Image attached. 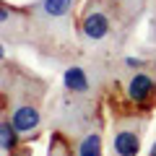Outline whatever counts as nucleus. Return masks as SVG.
<instances>
[{
    "label": "nucleus",
    "instance_id": "obj_11",
    "mask_svg": "<svg viewBox=\"0 0 156 156\" xmlns=\"http://www.w3.org/2000/svg\"><path fill=\"white\" fill-rule=\"evenodd\" d=\"M125 65H128V68H135V70H140V68H143V60H140V57H125Z\"/></svg>",
    "mask_w": 156,
    "mask_h": 156
},
{
    "label": "nucleus",
    "instance_id": "obj_9",
    "mask_svg": "<svg viewBox=\"0 0 156 156\" xmlns=\"http://www.w3.org/2000/svg\"><path fill=\"white\" fill-rule=\"evenodd\" d=\"M47 156H76V148H73V143H70L62 133H52Z\"/></svg>",
    "mask_w": 156,
    "mask_h": 156
},
{
    "label": "nucleus",
    "instance_id": "obj_4",
    "mask_svg": "<svg viewBox=\"0 0 156 156\" xmlns=\"http://www.w3.org/2000/svg\"><path fill=\"white\" fill-rule=\"evenodd\" d=\"M81 34L89 42H101L109 34V16L101 8H91L81 16Z\"/></svg>",
    "mask_w": 156,
    "mask_h": 156
},
{
    "label": "nucleus",
    "instance_id": "obj_1",
    "mask_svg": "<svg viewBox=\"0 0 156 156\" xmlns=\"http://www.w3.org/2000/svg\"><path fill=\"white\" fill-rule=\"evenodd\" d=\"M140 138H143V122L135 117L115 120L109 140V154L112 156H138L140 154Z\"/></svg>",
    "mask_w": 156,
    "mask_h": 156
},
{
    "label": "nucleus",
    "instance_id": "obj_13",
    "mask_svg": "<svg viewBox=\"0 0 156 156\" xmlns=\"http://www.w3.org/2000/svg\"><path fill=\"white\" fill-rule=\"evenodd\" d=\"M148 156H156V138L151 140V151H148Z\"/></svg>",
    "mask_w": 156,
    "mask_h": 156
},
{
    "label": "nucleus",
    "instance_id": "obj_8",
    "mask_svg": "<svg viewBox=\"0 0 156 156\" xmlns=\"http://www.w3.org/2000/svg\"><path fill=\"white\" fill-rule=\"evenodd\" d=\"M39 13L47 18H62L68 13H73L76 8V0H39Z\"/></svg>",
    "mask_w": 156,
    "mask_h": 156
},
{
    "label": "nucleus",
    "instance_id": "obj_15",
    "mask_svg": "<svg viewBox=\"0 0 156 156\" xmlns=\"http://www.w3.org/2000/svg\"><path fill=\"white\" fill-rule=\"evenodd\" d=\"M112 3H115V0H112Z\"/></svg>",
    "mask_w": 156,
    "mask_h": 156
},
{
    "label": "nucleus",
    "instance_id": "obj_10",
    "mask_svg": "<svg viewBox=\"0 0 156 156\" xmlns=\"http://www.w3.org/2000/svg\"><path fill=\"white\" fill-rule=\"evenodd\" d=\"M11 16H13V11L0 3V23H8V21H11Z\"/></svg>",
    "mask_w": 156,
    "mask_h": 156
},
{
    "label": "nucleus",
    "instance_id": "obj_2",
    "mask_svg": "<svg viewBox=\"0 0 156 156\" xmlns=\"http://www.w3.org/2000/svg\"><path fill=\"white\" fill-rule=\"evenodd\" d=\"M13 128L21 133V138H34L39 133V125H42V115H39V107L31 104V99H21L18 104H13L8 109Z\"/></svg>",
    "mask_w": 156,
    "mask_h": 156
},
{
    "label": "nucleus",
    "instance_id": "obj_5",
    "mask_svg": "<svg viewBox=\"0 0 156 156\" xmlns=\"http://www.w3.org/2000/svg\"><path fill=\"white\" fill-rule=\"evenodd\" d=\"M76 156H104V140L99 130H89L76 140Z\"/></svg>",
    "mask_w": 156,
    "mask_h": 156
},
{
    "label": "nucleus",
    "instance_id": "obj_12",
    "mask_svg": "<svg viewBox=\"0 0 156 156\" xmlns=\"http://www.w3.org/2000/svg\"><path fill=\"white\" fill-rule=\"evenodd\" d=\"M8 156H31V151L29 148H16L13 154H8Z\"/></svg>",
    "mask_w": 156,
    "mask_h": 156
},
{
    "label": "nucleus",
    "instance_id": "obj_6",
    "mask_svg": "<svg viewBox=\"0 0 156 156\" xmlns=\"http://www.w3.org/2000/svg\"><path fill=\"white\" fill-rule=\"evenodd\" d=\"M21 133L13 128L11 117H0V154H13L16 148H21Z\"/></svg>",
    "mask_w": 156,
    "mask_h": 156
},
{
    "label": "nucleus",
    "instance_id": "obj_7",
    "mask_svg": "<svg viewBox=\"0 0 156 156\" xmlns=\"http://www.w3.org/2000/svg\"><path fill=\"white\" fill-rule=\"evenodd\" d=\"M62 86L68 94H86L89 91V76L81 65H70L62 73Z\"/></svg>",
    "mask_w": 156,
    "mask_h": 156
},
{
    "label": "nucleus",
    "instance_id": "obj_14",
    "mask_svg": "<svg viewBox=\"0 0 156 156\" xmlns=\"http://www.w3.org/2000/svg\"><path fill=\"white\" fill-rule=\"evenodd\" d=\"M3 60H5V47L0 44V62H3Z\"/></svg>",
    "mask_w": 156,
    "mask_h": 156
},
{
    "label": "nucleus",
    "instance_id": "obj_3",
    "mask_svg": "<svg viewBox=\"0 0 156 156\" xmlns=\"http://www.w3.org/2000/svg\"><path fill=\"white\" fill-rule=\"evenodd\" d=\"M125 96H128L130 104L135 107H151L156 99V78L146 70H135L128 78V86H125Z\"/></svg>",
    "mask_w": 156,
    "mask_h": 156
}]
</instances>
